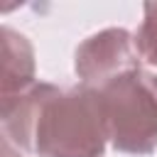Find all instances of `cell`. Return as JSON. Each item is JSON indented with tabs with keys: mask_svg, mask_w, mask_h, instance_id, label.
<instances>
[{
	"mask_svg": "<svg viewBox=\"0 0 157 157\" xmlns=\"http://www.w3.org/2000/svg\"><path fill=\"white\" fill-rule=\"evenodd\" d=\"M152 83H155V88H157V76H155V74H152Z\"/></svg>",
	"mask_w": 157,
	"mask_h": 157,
	"instance_id": "cell-6",
	"label": "cell"
},
{
	"mask_svg": "<svg viewBox=\"0 0 157 157\" xmlns=\"http://www.w3.org/2000/svg\"><path fill=\"white\" fill-rule=\"evenodd\" d=\"M2 81H0V101L12 98L32 88L34 81V49L32 42L15 32L12 27H2Z\"/></svg>",
	"mask_w": 157,
	"mask_h": 157,
	"instance_id": "cell-4",
	"label": "cell"
},
{
	"mask_svg": "<svg viewBox=\"0 0 157 157\" xmlns=\"http://www.w3.org/2000/svg\"><path fill=\"white\" fill-rule=\"evenodd\" d=\"M140 69V54L135 47V37L123 27H108L76 47L74 71L86 88H103L118 76Z\"/></svg>",
	"mask_w": 157,
	"mask_h": 157,
	"instance_id": "cell-3",
	"label": "cell"
},
{
	"mask_svg": "<svg viewBox=\"0 0 157 157\" xmlns=\"http://www.w3.org/2000/svg\"><path fill=\"white\" fill-rule=\"evenodd\" d=\"M5 142L34 157H103L108 130L93 88L34 83L0 108Z\"/></svg>",
	"mask_w": 157,
	"mask_h": 157,
	"instance_id": "cell-1",
	"label": "cell"
},
{
	"mask_svg": "<svg viewBox=\"0 0 157 157\" xmlns=\"http://www.w3.org/2000/svg\"><path fill=\"white\" fill-rule=\"evenodd\" d=\"M108 142L123 155H152L157 147V88L142 66L98 88Z\"/></svg>",
	"mask_w": 157,
	"mask_h": 157,
	"instance_id": "cell-2",
	"label": "cell"
},
{
	"mask_svg": "<svg viewBox=\"0 0 157 157\" xmlns=\"http://www.w3.org/2000/svg\"><path fill=\"white\" fill-rule=\"evenodd\" d=\"M142 25L135 32V47L145 64L157 66V2H145Z\"/></svg>",
	"mask_w": 157,
	"mask_h": 157,
	"instance_id": "cell-5",
	"label": "cell"
}]
</instances>
